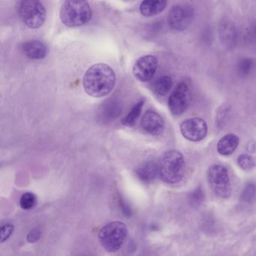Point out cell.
Masks as SVG:
<instances>
[{
    "label": "cell",
    "mask_w": 256,
    "mask_h": 256,
    "mask_svg": "<svg viewBox=\"0 0 256 256\" xmlns=\"http://www.w3.org/2000/svg\"><path fill=\"white\" fill-rule=\"evenodd\" d=\"M167 0H144L140 4V12L145 17H152L164 11Z\"/></svg>",
    "instance_id": "15"
},
{
    "label": "cell",
    "mask_w": 256,
    "mask_h": 256,
    "mask_svg": "<svg viewBox=\"0 0 256 256\" xmlns=\"http://www.w3.org/2000/svg\"><path fill=\"white\" fill-rule=\"evenodd\" d=\"M158 172V166L154 162H145L136 170L138 178L144 182H152L156 178Z\"/></svg>",
    "instance_id": "16"
},
{
    "label": "cell",
    "mask_w": 256,
    "mask_h": 256,
    "mask_svg": "<svg viewBox=\"0 0 256 256\" xmlns=\"http://www.w3.org/2000/svg\"><path fill=\"white\" fill-rule=\"evenodd\" d=\"M36 197L32 192H26L22 196L20 199V205L22 209L30 210L36 204Z\"/></svg>",
    "instance_id": "21"
},
{
    "label": "cell",
    "mask_w": 256,
    "mask_h": 256,
    "mask_svg": "<svg viewBox=\"0 0 256 256\" xmlns=\"http://www.w3.org/2000/svg\"><path fill=\"white\" fill-rule=\"evenodd\" d=\"M26 58L31 60H42L47 54V48L42 42L36 40L26 42L22 48Z\"/></svg>",
    "instance_id": "13"
},
{
    "label": "cell",
    "mask_w": 256,
    "mask_h": 256,
    "mask_svg": "<svg viewBox=\"0 0 256 256\" xmlns=\"http://www.w3.org/2000/svg\"><path fill=\"white\" fill-rule=\"evenodd\" d=\"M188 199H190V203L191 204L192 206H200L204 200V194L202 188H198L194 190V191L190 193Z\"/></svg>",
    "instance_id": "24"
},
{
    "label": "cell",
    "mask_w": 256,
    "mask_h": 256,
    "mask_svg": "<svg viewBox=\"0 0 256 256\" xmlns=\"http://www.w3.org/2000/svg\"><path fill=\"white\" fill-rule=\"evenodd\" d=\"M190 100L191 94L188 85L181 82L169 97L168 107L172 114L178 116L184 114L190 106Z\"/></svg>",
    "instance_id": "8"
},
{
    "label": "cell",
    "mask_w": 256,
    "mask_h": 256,
    "mask_svg": "<svg viewBox=\"0 0 256 256\" xmlns=\"http://www.w3.org/2000/svg\"><path fill=\"white\" fill-rule=\"evenodd\" d=\"M240 139L238 136L233 133H229L223 136L217 144V151L222 156H229L233 154L238 145Z\"/></svg>",
    "instance_id": "14"
},
{
    "label": "cell",
    "mask_w": 256,
    "mask_h": 256,
    "mask_svg": "<svg viewBox=\"0 0 256 256\" xmlns=\"http://www.w3.org/2000/svg\"><path fill=\"white\" fill-rule=\"evenodd\" d=\"M253 36L256 40V24L254 25V28H253Z\"/></svg>",
    "instance_id": "27"
},
{
    "label": "cell",
    "mask_w": 256,
    "mask_h": 256,
    "mask_svg": "<svg viewBox=\"0 0 256 256\" xmlns=\"http://www.w3.org/2000/svg\"><path fill=\"white\" fill-rule=\"evenodd\" d=\"M92 16V10L86 0H66L60 12L61 22L68 28L86 24Z\"/></svg>",
    "instance_id": "2"
},
{
    "label": "cell",
    "mask_w": 256,
    "mask_h": 256,
    "mask_svg": "<svg viewBox=\"0 0 256 256\" xmlns=\"http://www.w3.org/2000/svg\"><path fill=\"white\" fill-rule=\"evenodd\" d=\"M185 172L184 156L178 150H168L162 155L158 163V173L164 182L169 184L179 182Z\"/></svg>",
    "instance_id": "3"
},
{
    "label": "cell",
    "mask_w": 256,
    "mask_h": 256,
    "mask_svg": "<svg viewBox=\"0 0 256 256\" xmlns=\"http://www.w3.org/2000/svg\"><path fill=\"white\" fill-rule=\"evenodd\" d=\"M19 14L26 26L38 29L44 24L46 10L40 0H20Z\"/></svg>",
    "instance_id": "5"
},
{
    "label": "cell",
    "mask_w": 256,
    "mask_h": 256,
    "mask_svg": "<svg viewBox=\"0 0 256 256\" xmlns=\"http://www.w3.org/2000/svg\"><path fill=\"white\" fill-rule=\"evenodd\" d=\"M173 84L172 79L169 76H163L156 80L155 91L160 96H166L170 90Z\"/></svg>",
    "instance_id": "19"
},
{
    "label": "cell",
    "mask_w": 256,
    "mask_h": 256,
    "mask_svg": "<svg viewBox=\"0 0 256 256\" xmlns=\"http://www.w3.org/2000/svg\"><path fill=\"white\" fill-rule=\"evenodd\" d=\"M40 232L36 229V230H32V232L28 234V240L29 241V242H35L36 240H37L40 238Z\"/></svg>",
    "instance_id": "26"
},
{
    "label": "cell",
    "mask_w": 256,
    "mask_h": 256,
    "mask_svg": "<svg viewBox=\"0 0 256 256\" xmlns=\"http://www.w3.org/2000/svg\"><path fill=\"white\" fill-rule=\"evenodd\" d=\"M128 234V228L122 222L114 221L102 228L98 233V240L102 246L109 252L120 248Z\"/></svg>",
    "instance_id": "4"
},
{
    "label": "cell",
    "mask_w": 256,
    "mask_h": 256,
    "mask_svg": "<svg viewBox=\"0 0 256 256\" xmlns=\"http://www.w3.org/2000/svg\"><path fill=\"white\" fill-rule=\"evenodd\" d=\"M194 11L188 6H174L170 8L168 16L169 26L174 30H185L193 20Z\"/></svg>",
    "instance_id": "7"
},
{
    "label": "cell",
    "mask_w": 256,
    "mask_h": 256,
    "mask_svg": "<svg viewBox=\"0 0 256 256\" xmlns=\"http://www.w3.org/2000/svg\"><path fill=\"white\" fill-rule=\"evenodd\" d=\"M140 126L152 136H158L164 128V121L161 115L154 110H148L142 118Z\"/></svg>",
    "instance_id": "11"
},
{
    "label": "cell",
    "mask_w": 256,
    "mask_h": 256,
    "mask_svg": "<svg viewBox=\"0 0 256 256\" xmlns=\"http://www.w3.org/2000/svg\"><path fill=\"white\" fill-rule=\"evenodd\" d=\"M240 167L245 170H250L256 167V162L251 156L247 154H241L238 158Z\"/></svg>",
    "instance_id": "22"
},
{
    "label": "cell",
    "mask_w": 256,
    "mask_h": 256,
    "mask_svg": "<svg viewBox=\"0 0 256 256\" xmlns=\"http://www.w3.org/2000/svg\"><path fill=\"white\" fill-rule=\"evenodd\" d=\"M208 125L203 119L193 118L185 120L180 125L182 136L191 142H200L208 134Z\"/></svg>",
    "instance_id": "9"
},
{
    "label": "cell",
    "mask_w": 256,
    "mask_h": 256,
    "mask_svg": "<svg viewBox=\"0 0 256 256\" xmlns=\"http://www.w3.org/2000/svg\"><path fill=\"white\" fill-rule=\"evenodd\" d=\"M254 67V62L250 58H244L240 60L238 64V71L240 76H246L251 73Z\"/></svg>",
    "instance_id": "20"
},
{
    "label": "cell",
    "mask_w": 256,
    "mask_h": 256,
    "mask_svg": "<svg viewBox=\"0 0 256 256\" xmlns=\"http://www.w3.org/2000/svg\"><path fill=\"white\" fill-rule=\"evenodd\" d=\"M256 196V187L254 184H248L246 186L241 194V200L245 203H252Z\"/></svg>",
    "instance_id": "23"
},
{
    "label": "cell",
    "mask_w": 256,
    "mask_h": 256,
    "mask_svg": "<svg viewBox=\"0 0 256 256\" xmlns=\"http://www.w3.org/2000/svg\"><path fill=\"white\" fill-rule=\"evenodd\" d=\"M121 106L114 101L104 103L98 110L97 118L101 124H108L116 120L121 114Z\"/></svg>",
    "instance_id": "12"
},
{
    "label": "cell",
    "mask_w": 256,
    "mask_h": 256,
    "mask_svg": "<svg viewBox=\"0 0 256 256\" xmlns=\"http://www.w3.org/2000/svg\"><path fill=\"white\" fill-rule=\"evenodd\" d=\"M144 101L140 100L137 103L134 107L130 110V113L127 116H126L122 120V125L126 126L132 127L134 126L142 114V108H143Z\"/></svg>",
    "instance_id": "18"
},
{
    "label": "cell",
    "mask_w": 256,
    "mask_h": 256,
    "mask_svg": "<svg viewBox=\"0 0 256 256\" xmlns=\"http://www.w3.org/2000/svg\"><path fill=\"white\" fill-rule=\"evenodd\" d=\"M13 230H14V226L12 224H8L2 226L1 228V230H0V233H1L0 240H1V242H4V241L7 240L8 238L11 236Z\"/></svg>",
    "instance_id": "25"
},
{
    "label": "cell",
    "mask_w": 256,
    "mask_h": 256,
    "mask_svg": "<svg viewBox=\"0 0 256 256\" xmlns=\"http://www.w3.org/2000/svg\"><path fill=\"white\" fill-rule=\"evenodd\" d=\"M210 186L218 197L227 198L232 193L228 172L224 166L214 164L208 172Z\"/></svg>",
    "instance_id": "6"
},
{
    "label": "cell",
    "mask_w": 256,
    "mask_h": 256,
    "mask_svg": "<svg viewBox=\"0 0 256 256\" xmlns=\"http://www.w3.org/2000/svg\"><path fill=\"white\" fill-rule=\"evenodd\" d=\"M115 84L114 71L104 64H95L90 67L83 78L85 92L94 98H101L110 94Z\"/></svg>",
    "instance_id": "1"
},
{
    "label": "cell",
    "mask_w": 256,
    "mask_h": 256,
    "mask_svg": "<svg viewBox=\"0 0 256 256\" xmlns=\"http://www.w3.org/2000/svg\"><path fill=\"white\" fill-rule=\"evenodd\" d=\"M220 36L226 46L232 47L236 41V32L234 26L230 22H224L220 25Z\"/></svg>",
    "instance_id": "17"
},
{
    "label": "cell",
    "mask_w": 256,
    "mask_h": 256,
    "mask_svg": "<svg viewBox=\"0 0 256 256\" xmlns=\"http://www.w3.org/2000/svg\"><path fill=\"white\" fill-rule=\"evenodd\" d=\"M158 67V60L152 55H146L139 58L134 66V77L142 82H148L155 76Z\"/></svg>",
    "instance_id": "10"
}]
</instances>
